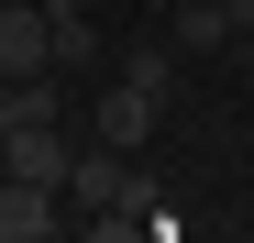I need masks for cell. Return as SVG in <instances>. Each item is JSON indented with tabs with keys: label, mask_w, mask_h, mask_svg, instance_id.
<instances>
[{
	"label": "cell",
	"mask_w": 254,
	"mask_h": 243,
	"mask_svg": "<svg viewBox=\"0 0 254 243\" xmlns=\"http://www.w3.org/2000/svg\"><path fill=\"white\" fill-rule=\"evenodd\" d=\"M0 77H56V11L45 0H0Z\"/></svg>",
	"instance_id": "cell-1"
},
{
	"label": "cell",
	"mask_w": 254,
	"mask_h": 243,
	"mask_svg": "<svg viewBox=\"0 0 254 243\" xmlns=\"http://www.w3.org/2000/svg\"><path fill=\"white\" fill-rule=\"evenodd\" d=\"M155 122H166V100H155V89H133V77H111L100 111H89V133H100V144H122V155H144V144H155Z\"/></svg>",
	"instance_id": "cell-2"
},
{
	"label": "cell",
	"mask_w": 254,
	"mask_h": 243,
	"mask_svg": "<svg viewBox=\"0 0 254 243\" xmlns=\"http://www.w3.org/2000/svg\"><path fill=\"white\" fill-rule=\"evenodd\" d=\"M122 177H133V155L89 133V144H77V166H66V210H77V221H100L111 199H122Z\"/></svg>",
	"instance_id": "cell-3"
},
{
	"label": "cell",
	"mask_w": 254,
	"mask_h": 243,
	"mask_svg": "<svg viewBox=\"0 0 254 243\" xmlns=\"http://www.w3.org/2000/svg\"><path fill=\"white\" fill-rule=\"evenodd\" d=\"M56 199L66 188H45V177H0V243H56Z\"/></svg>",
	"instance_id": "cell-4"
},
{
	"label": "cell",
	"mask_w": 254,
	"mask_h": 243,
	"mask_svg": "<svg viewBox=\"0 0 254 243\" xmlns=\"http://www.w3.org/2000/svg\"><path fill=\"white\" fill-rule=\"evenodd\" d=\"M66 166H77V144L56 133V122H22V133H11V166H0V177H45V188H66Z\"/></svg>",
	"instance_id": "cell-5"
},
{
	"label": "cell",
	"mask_w": 254,
	"mask_h": 243,
	"mask_svg": "<svg viewBox=\"0 0 254 243\" xmlns=\"http://www.w3.org/2000/svg\"><path fill=\"white\" fill-rule=\"evenodd\" d=\"M144 221H166V188L133 166V177H122V199H111V210H100L89 232H100V243H122V232H144Z\"/></svg>",
	"instance_id": "cell-6"
},
{
	"label": "cell",
	"mask_w": 254,
	"mask_h": 243,
	"mask_svg": "<svg viewBox=\"0 0 254 243\" xmlns=\"http://www.w3.org/2000/svg\"><path fill=\"white\" fill-rule=\"evenodd\" d=\"M166 45H177V56H210V45H243V33H232V11H221V0H177Z\"/></svg>",
	"instance_id": "cell-7"
},
{
	"label": "cell",
	"mask_w": 254,
	"mask_h": 243,
	"mask_svg": "<svg viewBox=\"0 0 254 243\" xmlns=\"http://www.w3.org/2000/svg\"><path fill=\"white\" fill-rule=\"evenodd\" d=\"M122 77H133V89H155V100H177V45H166V33H144V45L122 56Z\"/></svg>",
	"instance_id": "cell-8"
},
{
	"label": "cell",
	"mask_w": 254,
	"mask_h": 243,
	"mask_svg": "<svg viewBox=\"0 0 254 243\" xmlns=\"http://www.w3.org/2000/svg\"><path fill=\"white\" fill-rule=\"evenodd\" d=\"M100 66V33H89V11H66L56 22V77H89Z\"/></svg>",
	"instance_id": "cell-9"
},
{
	"label": "cell",
	"mask_w": 254,
	"mask_h": 243,
	"mask_svg": "<svg viewBox=\"0 0 254 243\" xmlns=\"http://www.w3.org/2000/svg\"><path fill=\"white\" fill-rule=\"evenodd\" d=\"M221 11H232V33H254V0H221Z\"/></svg>",
	"instance_id": "cell-10"
},
{
	"label": "cell",
	"mask_w": 254,
	"mask_h": 243,
	"mask_svg": "<svg viewBox=\"0 0 254 243\" xmlns=\"http://www.w3.org/2000/svg\"><path fill=\"white\" fill-rule=\"evenodd\" d=\"M45 11H56V22H66V11H89V0H45Z\"/></svg>",
	"instance_id": "cell-11"
},
{
	"label": "cell",
	"mask_w": 254,
	"mask_h": 243,
	"mask_svg": "<svg viewBox=\"0 0 254 243\" xmlns=\"http://www.w3.org/2000/svg\"><path fill=\"white\" fill-rule=\"evenodd\" d=\"M0 166H11V122H0Z\"/></svg>",
	"instance_id": "cell-12"
}]
</instances>
